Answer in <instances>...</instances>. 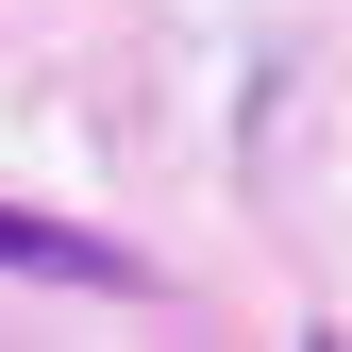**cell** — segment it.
<instances>
[{"instance_id": "1", "label": "cell", "mask_w": 352, "mask_h": 352, "mask_svg": "<svg viewBox=\"0 0 352 352\" xmlns=\"http://www.w3.org/2000/svg\"><path fill=\"white\" fill-rule=\"evenodd\" d=\"M0 269L17 285H101V302H151V269L118 235H67V218H34V201H0Z\"/></svg>"}]
</instances>
